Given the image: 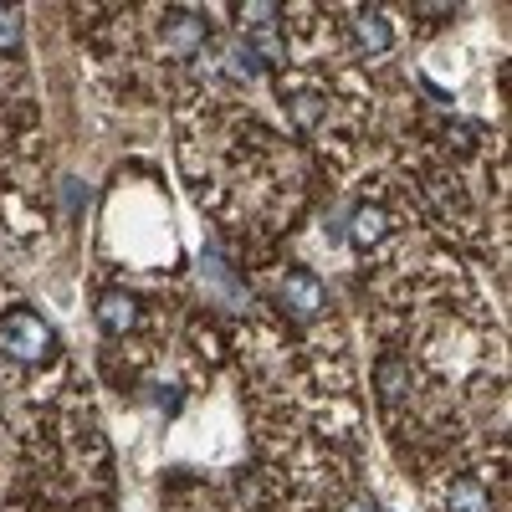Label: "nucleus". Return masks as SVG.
Listing matches in <instances>:
<instances>
[{
    "label": "nucleus",
    "instance_id": "obj_1",
    "mask_svg": "<svg viewBox=\"0 0 512 512\" xmlns=\"http://www.w3.org/2000/svg\"><path fill=\"white\" fill-rule=\"evenodd\" d=\"M0 349H6L16 364H47L57 354V333L41 313L11 308L6 318H0Z\"/></svg>",
    "mask_w": 512,
    "mask_h": 512
},
{
    "label": "nucleus",
    "instance_id": "obj_2",
    "mask_svg": "<svg viewBox=\"0 0 512 512\" xmlns=\"http://www.w3.org/2000/svg\"><path fill=\"white\" fill-rule=\"evenodd\" d=\"M159 41H164V52H175V57H195L210 41V21L195 16V11H169L164 26H159Z\"/></svg>",
    "mask_w": 512,
    "mask_h": 512
},
{
    "label": "nucleus",
    "instance_id": "obj_3",
    "mask_svg": "<svg viewBox=\"0 0 512 512\" xmlns=\"http://www.w3.org/2000/svg\"><path fill=\"white\" fill-rule=\"evenodd\" d=\"M323 303H328V292H323V282L313 277V272H303V267H297V272H287L282 277V308L292 313V318H318L323 313Z\"/></svg>",
    "mask_w": 512,
    "mask_h": 512
},
{
    "label": "nucleus",
    "instance_id": "obj_4",
    "mask_svg": "<svg viewBox=\"0 0 512 512\" xmlns=\"http://www.w3.org/2000/svg\"><path fill=\"white\" fill-rule=\"evenodd\" d=\"M200 277H205V287H210V297H216V303H226V308H241V303H246V287L236 282V272L226 267V256H221L216 246H205Z\"/></svg>",
    "mask_w": 512,
    "mask_h": 512
},
{
    "label": "nucleus",
    "instance_id": "obj_5",
    "mask_svg": "<svg viewBox=\"0 0 512 512\" xmlns=\"http://www.w3.org/2000/svg\"><path fill=\"white\" fill-rule=\"evenodd\" d=\"M98 323H103V333H113V338L134 333V328H139V303H134L128 292H103V297H98Z\"/></svg>",
    "mask_w": 512,
    "mask_h": 512
},
{
    "label": "nucleus",
    "instance_id": "obj_6",
    "mask_svg": "<svg viewBox=\"0 0 512 512\" xmlns=\"http://www.w3.org/2000/svg\"><path fill=\"white\" fill-rule=\"evenodd\" d=\"M349 221H354V226H349V241H354L359 251H369V246H379L384 236H390V216H384L379 205H359Z\"/></svg>",
    "mask_w": 512,
    "mask_h": 512
},
{
    "label": "nucleus",
    "instance_id": "obj_7",
    "mask_svg": "<svg viewBox=\"0 0 512 512\" xmlns=\"http://www.w3.org/2000/svg\"><path fill=\"white\" fill-rule=\"evenodd\" d=\"M354 41L364 52H390V41H395L390 16H384V11H359L354 16Z\"/></svg>",
    "mask_w": 512,
    "mask_h": 512
},
{
    "label": "nucleus",
    "instance_id": "obj_8",
    "mask_svg": "<svg viewBox=\"0 0 512 512\" xmlns=\"http://www.w3.org/2000/svg\"><path fill=\"white\" fill-rule=\"evenodd\" d=\"M446 512H492V497H487V487L477 477H461L446 492Z\"/></svg>",
    "mask_w": 512,
    "mask_h": 512
},
{
    "label": "nucleus",
    "instance_id": "obj_9",
    "mask_svg": "<svg viewBox=\"0 0 512 512\" xmlns=\"http://www.w3.org/2000/svg\"><path fill=\"white\" fill-rule=\"evenodd\" d=\"M226 72H231L236 82H251L256 72H262V62H256V52H251V47H241V41H231V47H226Z\"/></svg>",
    "mask_w": 512,
    "mask_h": 512
},
{
    "label": "nucleus",
    "instance_id": "obj_10",
    "mask_svg": "<svg viewBox=\"0 0 512 512\" xmlns=\"http://www.w3.org/2000/svg\"><path fill=\"white\" fill-rule=\"evenodd\" d=\"M405 359H384L379 364V390H384V400H400L405 395Z\"/></svg>",
    "mask_w": 512,
    "mask_h": 512
},
{
    "label": "nucleus",
    "instance_id": "obj_11",
    "mask_svg": "<svg viewBox=\"0 0 512 512\" xmlns=\"http://www.w3.org/2000/svg\"><path fill=\"white\" fill-rule=\"evenodd\" d=\"M0 52H21V11L0 6Z\"/></svg>",
    "mask_w": 512,
    "mask_h": 512
},
{
    "label": "nucleus",
    "instance_id": "obj_12",
    "mask_svg": "<svg viewBox=\"0 0 512 512\" xmlns=\"http://www.w3.org/2000/svg\"><path fill=\"white\" fill-rule=\"evenodd\" d=\"M62 195H67V210H82V205H88V190H82L77 180H62Z\"/></svg>",
    "mask_w": 512,
    "mask_h": 512
},
{
    "label": "nucleus",
    "instance_id": "obj_13",
    "mask_svg": "<svg viewBox=\"0 0 512 512\" xmlns=\"http://www.w3.org/2000/svg\"><path fill=\"white\" fill-rule=\"evenodd\" d=\"M344 512H379V507H374V497H354V502H344Z\"/></svg>",
    "mask_w": 512,
    "mask_h": 512
}]
</instances>
